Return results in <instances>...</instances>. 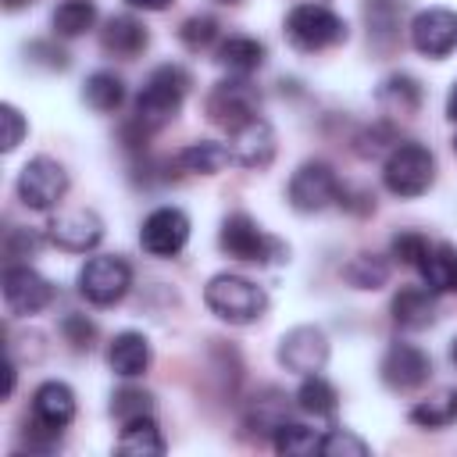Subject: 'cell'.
Returning <instances> with one entry per match:
<instances>
[{
	"instance_id": "45",
	"label": "cell",
	"mask_w": 457,
	"mask_h": 457,
	"mask_svg": "<svg viewBox=\"0 0 457 457\" xmlns=\"http://www.w3.org/2000/svg\"><path fill=\"white\" fill-rule=\"evenodd\" d=\"M25 4H32V0H4V7H7V11H21Z\"/></svg>"
},
{
	"instance_id": "27",
	"label": "cell",
	"mask_w": 457,
	"mask_h": 457,
	"mask_svg": "<svg viewBox=\"0 0 457 457\" xmlns=\"http://www.w3.org/2000/svg\"><path fill=\"white\" fill-rule=\"evenodd\" d=\"M296 407L303 414H314V418H332L336 407H339V393L321 371L318 375H303V382L296 389Z\"/></svg>"
},
{
	"instance_id": "34",
	"label": "cell",
	"mask_w": 457,
	"mask_h": 457,
	"mask_svg": "<svg viewBox=\"0 0 457 457\" xmlns=\"http://www.w3.org/2000/svg\"><path fill=\"white\" fill-rule=\"evenodd\" d=\"M432 246H436V243H428V236H421V232H414V228H403V232H396V236L389 239V253H393L400 264L414 268V271L425 264V257L432 253Z\"/></svg>"
},
{
	"instance_id": "2",
	"label": "cell",
	"mask_w": 457,
	"mask_h": 457,
	"mask_svg": "<svg viewBox=\"0 0 457 457\" xmlns=\"http://www.w3.org/2000/svg\"><path fill=\"white\" fill-rule=\"evenodd\" d=\"M282 32H286L289 46L300 50V54L332 50V46L346 43V36H350L343 14H336L328 4H318V0H303V4L289 7Z\"/></svg>"
},
{
	"instance_id": "11",
	"label": "cell",
	"mask_w": 457,
	"mask_h": 457,
	"mask_svg": "<svg viewBox=\"0 0 457 457\" xmlns=\"http://www.w3.org/2000/svg\"><path fill=\"white\" fill-rule=\"evenodd\" d=\"M278 364L293 375H318L328 364V336L318 325H293L289 332H282L278 350H275Z\"/></svg>"
},
{
	"instance_id": "17",
	"label": "cell",
	"mask_w": 457,
	"mask_h": 457,
	"mask_svg": "<svg viewBox=\"0 0 457 457\" xmlns=\"http://www.w3.org/2000/svg\"><path fill=\"white\" fill-rule=\"evenodd\" d=\"M228 136H232V143H228L232 164H239V168H246V171H261V168L271 164V157H275V129H271L261 114H257L253 121L239 125V129L228 132Z\"/></svg>"
},
{
	"instance_id": "26",
	"label": "cell",
	"mask_w": 457,
	"mask_h": 457,
	"mask_svg": "<svg viewBox=\"0 0 457 457\" xmlns=\"http://www.w3.org/2000/svg\"><path fill=\"white\" fill-rule=\"evenodd\" d=\"M82 100H86V107H93L96 114L118 111V107L125 104V82H121V75H114V71H107V68L86 75V82H82Z\"/></svg>"
},
{
	"instance_id": "24",
	"label": "cell",
	"mask_w": 457,
	"mask_h": 457,
	"mask_svg": "<svg viewBox=\"0 0 457 457\" xmlns=\"http://www.w3.org/2000/svg\"><path fill=\"white\" fill-rule=\"evenodd\" d=\"M375 100L389 114H414L421 107V82L414 75H407V71H393V75H386L378 82Z\"/></svg>"
},
{
	"instance_id": "22",
	"label": "cell",
	"mask_w": 457,
	"mask_h": 457,
	"mask_svg": "<svg viewBox=\"0 0 457 457\" xmlns=\"http://www.w3.org/2000/svg\"><path fill=\"white\" fill-rule=\"evenodd\" d=\"M268 50L261 39L253 36H225L218 46H214V61L228 71V75H250L264 64Z\"/></svg>"
},
{
	"instance_id": "39",
	"label": "cell",
	"mask_w": 457,
	"mask_h": 457,
	"mask_svg": "<svg viewBox=\"0 0 457 457\" xmlns=\"http://www.w3.org/2000/svg\"><path fill=\"white\" fill-rule=\"evenodd\" d=\"M25 57L32 61V64H39V68H46V71H64L71 61H68V54L54 43V39H32L29 46H25Z\"/></svg>"
},
{
	"instance_id": "13",
	"label": "cell",
	"mask_w": 457,
	"mask_h": 457,
	"mask_svg": "<svg viewBox=\"0 0 457 457\" xmlns=\"http://www.w3.org/2000/svg\"><path fill=\"white\" fill-rule=\"evenodd\" d=\"M378 375L389 389L414 393L432 378V357L418 343H389V350L382 353Z\"/></svg>"
},
{
	"instance_id": "18",
	"label": "cell",
	"mask_w": 457,
	"mask_h": 457,
	"mask_svg": "<svg viewBox=\"0 0 457 457\" xmlns=\"http://www.w3.org/2000/svg\"><path fill=\"white\" fill-rule=\"evenodd\" d=\"M100 46L111 57L132 61L150 46V29L136 18V14H111L100 29Z\"/></svg>"
},
{
	"instance_id": "47",
	"label": "cell",
	"mask_w": 457,
	"mask_h": 457,
	"mask_svg": "<svg viewBox=\"0 0 457 457\" xmlns=\"http://www.w3.org/2000/svg\"><path fill=\"white\" fill-rule=\"evenodd\" d=\"M218 4H243V0H218Z\"/></svg>"
},
{
	"instance_id": "16",
	"label": "cell",
	"mask_w": 457,
	"mask_h": 457,
	"mask_svg": "<svg viewBox=\"0 0 457 457\" xmlns=\"http://www.w3.org/2000/svg\"><path fill=\"white\" fill-rule=\"evenodd\" d=\"M71 421H75V393H71V386L61 382V378L39 382L36 393H32V425L61 436Z\"/></svg>"
},
{
	"instance_id": "19",
	"label": "cell",
	"mask_w": 457,
	"mask_h": 457,
	"mask_svg": "<svg viewBox=\"0 0 457 457\" xmlns=\"http://www.w3.org/2000/svg\"><path fill=\"white\" fill-rule=\"evenodd\" d=\"M150 361H154L150 339L136 328H125L107 343V364L118 378H139L150 368Z\"/></svg>"
},
{
	"instance_id": "32",
	"label": "cell",
	"mask_w": 457,
	"mask_h": 457,
	"mask_svg": "<svg viewBox=\"0 0 457 457\" xmlns=\"http://www.w3.org/2000/svg\"><path fill=\"white\" fill-rule=\"evenodd\" d=\"M318 443H321V436H318L314 428H307V425H300V421H289V418L271 432V446H275V453H282V457H307V453H318Z\"/></svg>"
},
{
	"instance_id": "28",
	"label": "cell",
	"mask_w": 457,
	"mask_h": 457,
	"mask_svg": "<svg viewBox=\"0 0 457 457\" xmlns=\"http://www.w3.org/2000/svg\"><path fill=\"white\" fill-rule=\"evenodd\" d=\"M50 25H54V36L75 39L96 25V4L93 0H61L50 14Z\"/></svg>"
},
{
	"instance_id": "5",
	"label": "cell",
	"mask_w": 457,
	"mask_h": 457,
	"mask_svg": "<svg viewBox=\"0 0 457 457\" xmlns=\"http://www.w3.org/2000/svg\"><path fill=\"white\" fill-rule=\"evenodd\" d=\"M436 182V157L421 143H396L382 161V186L400 200H418Z\"/></svg>"
},
{
	"instance_id": "20",
	"label": "cell",
	"mask_w": 457,
	"mask_h": 457,
	"mask_svg": "<svg viewBox=\"0 0 457 457\" xmlns=\"http://www.w3.org/2000/svg\"><path fill=\"white\" fill-rule=\"evenodd\" d=\"M389 314L400 328L407 332H421L436 321V293L428 286H403L393 303H389Z\"/></svg>"
},
{
	"instance_id": "23",
	"label": "cell",
	"mask_w": 457,
	"mask_h": 457,
	"mask_svg": "<svg viewBox=\"0 0 457 457\" xmlns=\"http://www.w3.org/2000/svg\"><path fill=\"white\" fill-rule=\"evenodd\" d=\"M114 450L129 453V457H161L168 450V443H164L154 414H146V418H132V421L121 425V436H118Z\"/></svg>"
},
{
	"instance_id": "41",
	"label": "cell",
	"mask_w": 457,
	"mask_h": 457,
	"mask_svg": "<svg viewBox=\"0 0 457 457\" xmlns=\"http://www.w3.org/2000/svg\"><path fill=\"white\" fill-rule=\"evenodd\" d=\"M7 257H29L39 250V236L36 232H25V228H11L7 232Z\"/></svg>"
},
{
	"instance_id": "36",
	"label": "cell",
	"mask_w": 457,
	"mask_h": 457,
	"mask_svg": "<svg viewBox=\"0 0 457 457\" xmlns=\"http://www.w3.org/2000/svg\"><path fill=\"white\" fill-rule=\"evenodd\" d=\"M318 453H325V457H364V453H371V446L361 436H353L350 428H328L318 443Z\"/></svg>"
},
{
	"instance_id": "46",
	"label": "cell",
	"mask_w": 457,
	"mask_h": 457,
	"mask_svg": "<svg viewBox=\"0 0 457 457\" xmlns=\"http://www.w3.org/2000/svg\"><path fill=\"white\" fill-rule=\"evenodd\" d=\"M450 361L457 364V336H453V343H450Z\"/></svg>"
},
{
	"instance_id": "14",
	"label": "cell",
	"mask_w": 457,
	"mask_h": 457,
	"mask_svg": "<svg viewBox=\"0 0 457 457\" xmlns=\"http://www.w3.org/2000/svg\"><path fill=\"white\" fill-rule=\"evenodd\" d=\"M411 46L421 57L443 61L457 46V11L450 7H425L411 18Z\"/></svg>"
},
{
	"instance_id": "7",
	"label": "cell",
	"mask_w": 457,
	"mask_h": 457,
	"mask_svg": "<svg viewBox=\"0 0 457 457\" xmlns=\"http://www.w3.org/2000/svg\"><path fill=\"white\" fill-rule=\"evenodd\" d=\"M132 289V268L118 253H96L79 268V293L93 307H114Z\"/></svg>"
},
{
	"instance_id": "38",
	"label": "cell",
	"mask_w": 457,
	"mask_h": 457,
	"mask_svg": "<svg viewBox=\"0 0 457 457\" xmlns=\"http://www.w3.org/2000/svg\"><path fill=\"white\" fill-rule=\"evenodd\" d=\"M61 336H64V343H68L75 353H82V350H89V346L96 343V325H93V318H86V314H64V318H61Z\"/></svg>"
},
{
	"instance_id": "3",
	"label": "cell",
	"mask_w": 457,
	"mask_h": 457,
	"mask_svg": "<svg viewBox=\"0 0 457 457\" xmlns=\"http://www.w3.org/2000/svg\"><path fill=\"white\" fill-rule=\"evenodd\" d=\"M204 303H207L211 314H218L228 325H253L268 311V293L253 278H246V275L221 271V275L207 278Z\"/></svg>"
},
{
	"instance_id": "43",
	"label": "cell",
	"mask_w": 457,
	"mask_h": 457,
	"mask_svg": "<svg viewBox=\"0 0 457 457\" xmlns=\"http://www.w3.org/2000/svg\"><path fill=\"white\" fill-rule=\"evenodd\" d=\"M132 11H168L175 0H125Z\"/></svg>"
},
{
	"instance_id": "6",
	"label": "cell",
	"mask_w": 457,
	"mask_h": 457,
	"mask_svg": "<svg viewBox=\"0 0 457 457\" xmlns=\"http://www.w3.org/2000/svg\"><path fill=\"white\" fill-rule=\"evenodd\" d=\"M204 111H207V118L218 129L236 132L239 125H246V121L257 118L261 93H257V86L246 75H228V79H221V82L211 86V93L204 100Z\"/></svg>"
},
{
	"instance_id": "29",
	"label": "cell",
	"mask_w": 457,
	"mask_h": 457,
	"mask_svg": "<svg viewBox=\"0 0 457 457\" xmlns=\"http://www.w3.org/2000/svg\"><path fill=\"white\" fill-rule=\"evenodd\" d=\"M411 421L418 428H446L457 421V389H439L411 407Z\"/></svg>"
},
{
	"instance_id": "1",
	"label": "cell",
	"mask_w": 457,
	"mask_h": 457,
	"mask_svg": "<svg viewBox=\"0 0 457 457\" xmlns=\"http://www.w3.org/2000/svg\"><path fill=\"white\" fill-rule=\"evenodd\" d=\"M189 71L182 64H157L139 93H136V107H132V121H139L146 132H161L186 104V93H189Z\"/></svg>"
},
{
	"instance_id": "35",
	"label": "cell",
	"mask_w": 457,
	"mask_h": 457,
	"mask_svg": "<svg viewBox=\"0 0 457 457\" xmlns=\"http://www.w3.org/2000/svg\"><path fill=\"white\" fill-rule=\"evenodd\" d=\"M214 39H218V21L211 14H189L179 25V43L186 50H207Z\"/></svg>"
},
{
	"instance_id": "15",
	"label": "cell",
	"mask_w": 457,
	"mask_h": 457,
	"mask_svg": "<svg viewBox=\"0 0 457 457\" xmlns=\"http://www.w3.org/2000/svg\"><path fill=\"white\" fill-rule=\"evenodd\" d=\"M46 239L68 253H89L100 246L104 239V221L96 211L89 207H75V211H61L57 218H50L46 225Z\"/></svg>"
},
{
	"instance_id": "48",
	"label": "cell",
	"mask_w": 457,
	"mask_h": 457,
	"mask_svg": "<svg viewBox=\"0 0 457 457\" xmlns=\"http://www.w3.org/2000/svg\"><path fill=\"white\" fill-rule=\"evenodd\" d=\"M453 154H457V136H453Z\"/></svg>"
},
{
	"instance_id": "12",
	"label": "cell",
	"mask_w": 457,
	"mask_h": 457,
	"mask_svg": "<svg viewBox=\"0 0 457 457\" xmlns=\"http://www.w3.org/2000/svg\"><path fill=\"white\" fill-rule=\"evenodd\" d=\"M4 303L18 318L39 314L54 303V286L32 264H7L4 268Z\"/></svg>"
},
{
	"instance_id": "42",
	"label": "cell",
	"mask_w": 457,
	"mask_h": 457,
	"mask_svg": "<svg viewBox=\"0 0 457 457\" xmlns=\"http://www.w3.org/2000/svg\"><path fill=\"white\" fill-rule=\"evenodd\" d=\"M443 246V261H446V289L457 293V246L450 243H439Z\"/></svg>"
},
{
	"instance_id": "21",
	"label": "cell",
	"mask_w": 457,
	"mask_h": 457,
	"mask_svg": "<svg viewBox=\"0 0 457 457\" xmlns=\"http://www.w3.org/2000/svg\"><path fill=\"white\" fill-rule=\"evenodd\" d=\"M364 14V29L371 46L378 50H393L400 39V21H403V0H364L361 4Z\"/></svg>"
},
{
	"instance_id": "40",
	"label": "cell",
	"mask_w": 457,
	"mask_h": 457,
	"mask_svg": "<svg viewBox=\"0 0 457 457\" xmlns=\"http://www.w3.org/2000/svg\"><path fill=\"white\" fill-rule=\"evenodd\" d=\"M0 121H4V139H0V150H4V154H11V150H18V143L25 139L29 121H25V114H21L14 104H4V107H0Z\"/></svg>"
},
{
	"instance_id": "4",
	"label": "cell",
	"mask_w": 457,
	"mask_h": 457,
	"mask_svg": "<svg viewBox=\"0 0 457 457\" xmlns=\"http://www.w3.org/2000/svg\"><path fill=\"white\" fill-rule=\"evenodd\" d=\"M218 246H221V253H228L232 261H243V264H282V261H289V246L282 239H275L271 232H264L246 211H232V214L221 218Z\"/></svg>"
},
{
	"instance_id": "37",
	"label": "cell",
	"mask_w": 457,
	"mask_h": 457,
	"mask_svg": "<svg viewBox=\"0 0 457 457\" xmlns=\"http://www.w3.org/2000/svg\"><path fill=\"white\" fill-rule=\"evenodd\" d=\"M357 154L361 157H378V154H389L400 139H396V132H393V125H386V121H378V125H368L357 139Z\"/></svg>"
},
{
	"instance_id": "31",
	"label": "cell",
	"mask_w": 457,
	"mask_h": 457,
	"mask_svg": "<svg viewBox=\"0 0 457 457\" xmlns=\"http://www.w3.org/2000/svg\"><path fill=\"white\" fill-rule=\"evenodd\" d=\"M343 278L353 289H382L389 282V261L378 253H357L343 264Z\"/></svg>"
},
{
	"instance_id": "44",
	"label": "cell",
	"mask_w": 457,
	"mask_h": 457,
	"mask_svg": "<svg viewBox=\"0 0 457 457\" xmlns=\"http://www.w3.org/2000/svg\"><path fill=\"white\" fill-rule=\"evenodd\" d=\"M446 118L457 121V79L450 82V93H446Z\"/></svg>"
},
{
	"instance_id": "33",
	"label": "cell",
	"mask_w": 457,
	"mask_h": 457,
	"mask_svg": "<svg viewBox=\"0 0 457 457\" xmlns=\"http://www.w3.org/2000/svg\"><path fill=\"white\" fill-rule=\"evenodd\" d=\"M111 414L125 425V421H132V418H146V414H154V393H146V389H139V386H121V389H114V396H111Z\"/></svg>"
},
{
	"instance_id": "8",
	"label": "cell",
	"mask_w": 457,
	"mask_h": 457,
	"mask_svg": "<svg viewBox=\"0 0 457 457\" xmlns=\"http://www.w3.org/2000/svg\"><path fill=\"white\" fill-rule=\"evenodd\" d=\"M14 193L29 211H54L68 193V171L61 161L39 154L21 164V171L14 179Z\"/></svg>"
},
{
	"instance_id": "25",
	"label": "cell",
	"mask_w": 457,
	"mask_h": 457,
	"mask_svg": "<svg viewBox=\"0 0 457 457\" xmlns=\"http://www.w3.org/2000/svg\"><path fill=\"white\" fill-rule=\"evenodd\" d=\"M175 164L189 175H218L221 168L232 164V150H228V143H218V139H196L179 150Z\"/></svg>"
},
{
	"instance_id": "10",
	"label": "cell",
	"mask_w": 457,
	"mask_h": 457,
	"mask_svg": "<svg viewBox=\"0 0 457 457\" xmlns=\"http://www.w3.org/2000/svg\"><path fill=\"white\" fill-rule=\"evenodd\" d=\"M186 243H189V214L182 207H171V204L154 207L139 225V246L150 257L168 261V257L182 253Z\"/></svg>"
},
{
	"instance_id": "30",
	"label": "cell",
	"mask_w": 457,
	"mask_h": 457,
	"mask_svg": "<svg viewBox=\"0 0 457 457\" xmlns=\"http://www.w3.org/2000/svg\"><path fill=\"white\" fill-rule=\"evenodd\" d=\"M286 421V396L278 389H261L250 407H246V418H243V428H253V432H275L278 425Z\"/></svg>"
},
{
	"instance_id": "9",
	"label": "cell",
	"mask_w": 457,
	"mask_h": 457,
	"mask_svg": "<svg viewBox=\"0 0 457 457\" xmlns=\"http://www.w3.org/2000/svg\"><path fill=\"white\" fill-rule=\"evenodd\" d=\"M339 189H343V182H339L336 168L328 161L311 157L293 171V179L286 186V200L300 214H318L339 200Z\"/></svg>"
}]
</instances>
